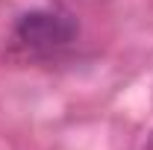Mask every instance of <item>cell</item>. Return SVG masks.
<instances>
[{"mask_svg":"<svg viewBox=\"0 0 153 150\" xmlns=\"http://www.w3.org/2000/svg\"><path fill=\"white\" fill-rule=\"evenodd\" d=\"M79 27L68 12L59 9H33L24 12L15 24V38L33 50H59L76 38Z\"/></svg>","mask_w":153,"mask_h":150,"instance_id":"6da1fadb","label":"cell"},{"mask_svg":"<svg viewBox=\"0 0 153 150\" xmlns=\"http://www.w3.org/2000/svg\"><path fill=\"white\" fill-rule=\"evenodd\" d=\"M141 150H153V132H150V135H147V141L141 144Z\"/></svg>","mask_w":153,"mask_h":150,"instance_id":"7a4b0ae2","label":"cell"}]
</instances>
